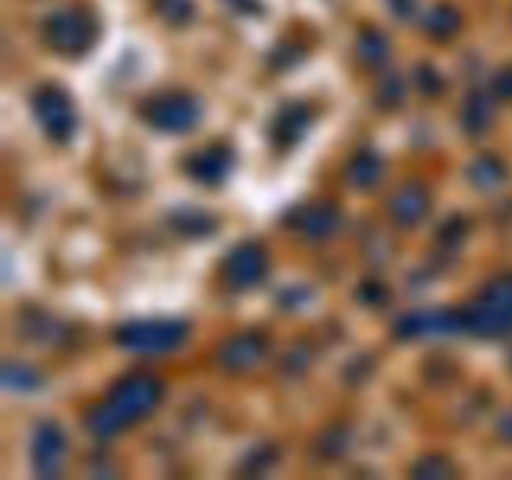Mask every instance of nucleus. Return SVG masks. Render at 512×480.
<instances>
[{"label": "nucleus", "mask_w": 512, "mask_h": 480, "mask_svg": "<svg viewBox=\"0 0 512 480\" xmlns=\"http://www.w3.org/2000/svg\"><path fill=\"white\" fill-rule=\"evenodd\" d=\"M158 13L173 25L188 23L193 18V0H158Z\"/></svg>", "instance_id": "24"}, {"label": "nucleus", "mask_w": 512, "mask_h": 480, "mask_svg": "<svg viewBox=\"0 0 512 480\" xmlns=\"http://www.w3.org/2000/svg\"><path fill=\"white\" fill-rule=\"evenodd\" d=\"M188 338V323L183 320H130L120 325L115 340L135 353H168Z\"/></svg>", "instance_id": "2"}, {"label": "nucleus", "mask_w": 512, "mask_h": 480, "mask_svg": "<svg viewBox=\"0 0 512 480\" xmlns=\"http://www.w3.org/2000/svg\"><path fill=\"white\" fill-rule=\"evenodd\" d=\"M345 175H348V183L353 185V188L370 190L378 185L380 175H383V160H380V155L373 153V150H360V153L348 163Z\"/></svg>", "instance_id": "13"}, {"label": "nucleus", "mask_w": 512, "mask_h": 480, "mask_svg": "<svg viewBox=\"0 0 512 480\" xmlns=\"http://www.w3.org/2000/svg\"><path fill=\"white\" fill-rule=\"evenodd\" d=\"M200 115H203V110H200L198 100L185 93L160 95L145 105L148 123L163 133H188L198 125Z\"/></svg>", "instance_id": "5"}, {"label": "nucleus", "mask_w": 512, "mask_h": 480, "mask_svg": "<svg viewBox=\"0 0 512 480\" xmlns=\"http://www.w3.org/2000/svg\"><path fill=\"white\" fill-rule=\"evenodd\" d=\"M230 5H233L235 10H238V13H258L260 10V5H258V0H228Z\"/></svg>", "instance_id": "35"}, {"label": "nucleus", "mask_w": 512, "mask_h": 480, "mask_svg": "<svg viewBox=\"0 0 512 480\" xmlns=\"http://www.w3.org/2000/svg\"><path fill=\"white\" fill-rule=\"evenodd\" d=\"M493 88L500 98H512V68L500 70L493 80Z\"/></svg>", "instance_id": "33"}, {"label": "nucleus", "mask_w": 512, "mask_h": 480, "mask_svg": "<svg viewBox=\"0 0 512 480\" xmlns=\"http://www.w3.org/2000/svg\"><path fill=\"white\" fill-rule=\"evenodd\" d=\"M310 300V290L305 285H290V288L280 290L278 293V305L283 308H303Z\"/></svg>", "instance_id": "29"}, {"label": "nucleus", "mask_w": 512, "mask_h": 480, "mask_svg": "<svg viewBox=\"0 0 512 480\" xmlns=\"http://www.w3.org/2000/svg\"><path fill=\"white\" fill-rule=\"evenodd\" d=\"M490 120H493V100L485 93L468 95V100L463 105V128L468 133L478 135L488 128Z\"/></svg>", "instance_id": "16"}, {"label": "nucleus", "mask_w": 512, "mask_h": 480, "mask_svg": "<svg viewBox=\"0 0 512 480\" xmlns=\"http://www.w3.org/2000/svg\"><path fill=\"white\" fill-rule=\"evenodd\" d=\"M268 353V340L260 333H243L238 338L225 340L223 348L218 353V363L230 373H243V370L253 368Z\"/></svg>", "instance_id": "9"}, {"label": "nucleus", "mask_w": 512, "mask_h": 480, "mask_svg": "<svg viewBox=\"0 0 512 480\" xmlns=\"http://www.w3.org/2000/svg\"><path fill=\"white\" fill-rule=\"evenodd\" d=\"M425 28H428V33L433 35V38H450V35L460 28L458 10L450 8V5H438V8L430 10V15L425 18Z\"/></svg>", "instance_id": "20"}, {"label": "nucleus", "mask_w": 512, "mask_h": 480, "mask_svg": "<svg viewBox=\"0 0 512 480\" xmlns=\"http://www.w3.org/2000/svg\"><path fill=\"white\" fill-rule=\"evenodd\" d=\"M463 330V310H415L395 323V335L403 340L425 338V335H455Z\"/></svg>", "instance_id": "6"}, {"label": "nucleus", "mask_w": 512, "mask_h": 480, "mask_svg": "<svg viewBox=\"0 0 512 480\" xmlns=\"http://www.w3.org/2000/svg\"><path fill=\"white\" fill-rule=\"evenodd\" d=\"M300 58H303V53H300L298 48H293V45H283V48L275 50V55H270V63L278 65V68H290V65L300 63Z\"/></svg>", "instance_id": "31"}, {"label": "nucleus", "mask_w": 512, "mask_h": 480, "mask_svg": "<svg viewBox=\"0 0 512 480\" xmlns=\"http://www.w3.org/2000/svg\"><path fill=\"white\" fill-rule=\"evenodd\" d=\"M43 35L58 53L80 55L93 45L95 23L83 10H58L45 20Z\"/></svg>", "instance_id": "3"}, {"label": "nucleus", "mask_w": 512, "mask_h": 480, "mask_svg": "<svg viewBox=\"0 0 512 480\" xmlns=\"http://www.w3.org/2000/svg\"><path fill=\"white\" fill-rule=\"evenodd\" d=\"M468 178L475 188L490 190V188H495V185L503 183L505 168H503V163L495 158H478L468 168Z\"/></svg>", "instance_id": "19"}, {"label": "nucleus", "mask_w": 512, "mask_h": 480, "mask_svg": "<svg viewBox=\"0 0 512 480\" xmlns=\"http://www.w3.org/2000/svg\"><path fill=\"white\" fill-rule=\"evenodd\" d=\"M170 225L188 238H205L215 230V218L198 208H180L170 215Z\"/></svg>", "instance_id": "15"}, {"label": "nucleus", "mask_w": 512, "mask_h": 480, "mask_svg": "<svg viewBox=\"0 0 512 480\" xmlns=\"http://www.w3.org/2000/svg\"><path fill=\"white\" fill-rule=\"evenodd\" d=\"M480 303L490 305V308L500 310V313H505L508 318H512V278L493 280V283L485 288L483 300H480Z\"/></svg>", "instance_id": "21"}, {"label": "nucleus", "mask_w": 512, "mask_h": 480, "mask_svg": "<svg viewBox=\"0 0 512 480\" xmlns=\"http://www.w3.org/2000/svg\"><path fill=\"white\" fill-rule=\"evenodd\" d=\"M390 8L400 18H413L415 13V0H390Z\"/></svg>", "instance_id": "34"}, {"label": "nucleus", "mask_w": 512, "mask_h": 480, "mask_svg": "<svg viewBox=\"0 0 512 480\" xmlns=\"http://www.w3.org/2000/svg\"><path fill=\"white\" fill-rule=\"evenodd\" d=\"M403 98H405L403 78H400V75H388L378 88L380 105H383V108H395V105L403 103Z\"/></svg>", "instance_id": "27"}, {"label": "nucleus", "mask_w": 512, "mask_h": 480, "mask_svg": "<svg viewBox=\"0 0 512 480\" xmlns=\"http://www.w3.org/2000/svg\"><path fill=\"white\" fill-rule=\"evenodd\" d=\"M498 433H500V438L508 440V443H512V415H505V418L500 420Z\"/></svg>", "instance_id": "36"}, {"label": "nucleus", "mask_w": 512, "mask_h": 480, "mask_svg": "<svg viewBox=\"0 0 512 480\" xmlns=\"http://www.w3.org/2000/svg\"><path fill=\"white\" fill-rule=\"evenodd\" d=\"M163 388L150 375H133L118 383L103 405H95L85 418L90 433L95 438H113L120 430L133 425L135 420L153 413L160 403Z\"/></svg>", "instance_id": "1"}, {"label": "nucleus", "mask_w": 512, "mask_h": 480, "mask_svg": "<svg viewBox=\"0 0 512 480\" xmlns=\"http://www.w3.org/2000/svg\"><path fill=\"white\" fill-rule=\"evenodd\" d=\"M3 383L5 388L15 390V393H33V390H38L43 385V378L30 365L5 363Z\"/></svg>", "instance_id": "18"}, {"label": "nucleus", "mask_w": 512, "mask_h": 480, "mask_svg": "<svg viewBox=\"0 0 512 480\" xmlns=\"http://www.w3.org/2000/svg\"><path fill=\"white\" fill-rule=\"evenodd\" d=\"M390 213L393 220L403 228H413L420 220H425V215L430 213V193L425 185L420 183H408L393 195L390 200Z\"/></svg>", "instance_id": "12"}, {"label": "nucleus", "mask_w": 512, "mask_h": 480, "mask_svg": "<svg viewBox=\"0 0 512 480\" xmlns=\"http://www.w3.org/2000/svg\"><path fill=\"white\" fill-rule=\"evenodd\" d=\"M233 163H235L233 150H230L225 143H218V145H208L205 150L195 153L193 158H188L185 170H188L190 178L198 180V183L218 185L228 178L230 170H233Z\"/></svg>", "instance_id": "8"}, {"label": "nucleus", "mask_w": 512, "mask_h": 480, "mask_svg": "<svg viewBox=\"0 0 512 480\" xmlns=\"http://www.w3.org/2000/svg\"><path fill=\"white\" fill-rule=\"evenodd\" d=\"M340 225V210L333 203L313 205L308 213L303 215V233L313 240H325L338 230Z\"/></svg>", "instance_id": "14"}, {"label": "nucleus", "mask_w": 512, "mask_h": 480, "mask_svg": "<svg viewBox=\"0 0 512 480\" xmlns=\"http://www.w3.org/2000/svg\"><path fill=\"white\" fill-rule=\"evenodd\" d=\"M310 363V350L305 348V345H298V348H293V353H288V358H285V370H293L295 375L303 373L305 368H308Z\"/></svg>", "instance_id": "30"}, {"label": "nucleus", "mask_w": 512, "mask_h": 480, "mask_svg": "<svg viewBox=\"0 0 512 480\" xmlns=\"http://www.w3.org/2000/svg\"><path fill=\"white\" fill-rule=\"evenodd\" d=\"M453 473H455L453 465H450L445 458H425L413 468L415 478H428V480H443V478H450Z\"/></svg>", "instance_id": "26"}, {"label": "nucleus", "mask_w": 512, "mask_h": 480, "mask_svg": "<svg viewBox=\"0 0 512 480\" xmlns=\"http://www.w3.org/2000/svg\"><path fill=\"white\" fill-rule=\"evenodd\" d=\"M415 85L420 88V93L425 95H440L445 90V78L428 63H420L415 68Z\"/></svg>", "instance_id": "23"}, {"label": "nucleus", "mask_w": 512, "mask_h": 480, "mask_svg": "<svg viewBox=\"0 0 512 480\" xmlns=\"http://www.w3.org/2000/svg\"><path fill=\"white\" fill-rule=\"evenodd\" d=\"M310 123H313V108L308 103H288L278 110L275 120L270 123V138L280 150L293 148L300 143L305 133H308Z\"/></svg>", "instance_id": "10"}, {"label": "nucleus", "mask_w": 512, "mask_h": 480, "mask_svg": "<svg viewBox=\"0 0 512 480\" xmlns=\"http://www.w3.org/2000/svg\"><path fill=\"white\" fill-rule=\"evenodd\" d=\"M273 458H275L273 448H258L253 455H248V458H245V465H248V468L250 465H255L253 473H258V470H263L265 465L273 463Z\"/></svg>", "instance_id": "32"}, {"label": "nucleus", "mask_w": 512, "mask_h": 480, "mask_svg": "<svg viewBox=\"0 0 512 480\" xmlns=\"http://www.w3.org/2000/svg\"><path fill=\"white\" fill-rule=\"evenodd\" d=\"M358 300L363 305H370V308H383L390 300V293L383 283H378V280H368V283H363L358 288Z\"/></svg>", "instance_id": "28"}, {"label": "nucleus", "mask_w": 512, "mask_h": 480, "mask_svg": "<svg viewBox=\"0 0 512 480\" xmlns=\"http://www.w3.org/2000/svg\"><path fill=\"white\" fill-rule=\"evenodd\" d=\"M33 465L38 475H55L65 458V435L55 423H40L33 433Z\"/></svg>", "instance_id": "11"}, {"label": "nucleus", "mask_w": 512, "mask_h": 480, "mask_svg": "<svg viewBox=\"0 0 512 480\" xmlns=\"http://www.w3.org/2000/svg\"><path fill=\"white\" fill-rule=\"evenodd\" d=\"M470 225L463 215H453V218L445 220L443 225L438 228V243L440 245H460L463 238L468 235Z\"/></svg>", "instance_id": "25"}, {"label": "nucleus", "mask_w": 512, "mask_h": 480, "mask_svg": "<svg viewBox=\"0 0 512 480\" xmlns=\"http://www.w3.org/2000/svg\"><path fill=\"white\" fill-rule=\"evenodd\" d=\"M268 273V255L260 245L243 243L225 258V278L235 288H253Z\"/></svg>", "instance_id": "7"}, {"label": "nucleus", "mask_w": 512, "mask_h": 480, "mask_svg": "<svg viewBox=\"0 0 512 480\" xmlns=\"http://www.w3.org/2000/svg\"><path fill=\"white\" fill-rule=\"evenodd\" d=\"M318 448L325 458H340V455L348 453V448H350V430L348 428L328 430V433L320 438Z\"/></svg>", "instance_id": "22"}, {"label": "nucleus", "mask_w": 512, "mask_h": 480, "mask_svg": "<svg viewBox=\"0 0 512 480\" xmlns=\"http://www.w3.org/2000/svg\"><path fill=\"white\" fill-rule=\"evenodd\" d=\"M33 113L45 135L53 138L55 143H68L73 138L78 123H75L73 103L65 95V90L55 88V85L40 88L33 98Z\"/></svg>", "instance_id": "4"}, {"label": "nucleus", "mask_w": 512, "mask_h": 480, "mask_svg": "<svg viewBox=\"0 0 512 480\" xmlns=\"http://www.w3.org/2000/svg\"><path fill=\"white\" fill-rule=\"evenodd\" d=\"M355 50H358L360 63L375 68V65H383L385 58L390 55V40L385 38V33L370 28V30H363V33H360Z\"/></svg>", "instance_id": "17"}]
</instances>
